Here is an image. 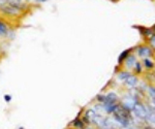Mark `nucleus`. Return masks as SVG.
Returning a JSON list of instances; mask_svg holds the SVG:
<instances>
[{
    "label": "nucleus",
    "instance_id": "ddd939ff",
    "mask_svg": "<svg viewBox=\"0 0 155 129\" xmlns=\"http://www.w3.org/2000/svg\"><path fill=\"white\" fill-rule=\"evenodd\" d=\"M19 129H24V128H22V127H20V128H19Z\"/></svg>",
    "mask_w": 155,
    "mask_h": 129
},
{
    "label": "nucleus",
    "instance_id": "9d476101",
    "mask_svg": "<svg viewBox=\"0 0 155 129\" xmlns=\"http://www.w3.org/2000/svg\"><path fill=\"white\" fill-rule=\"evenodd\" d=\"M80 123H81V121H79L78 119L76 121H74V125L78 126V127H82V126H83V124H80Z\"/></svg>",
    "mask_w": 155,
    "mask_h": 129
},
{
    "label": "nucleus",
    "instance_id": "7ed1b4c3",
    "mask_svg": "<svg viewBox=\"0 0 155 129\" xmlns=\"http://www.w3.org/2000/svg\"><path fill=\"white\" fill-rule=\"evenodd\" d=\"M1 11L7 15H16L19 12V8L14 5H12V4L9 3L8 5H5V4L1 5Z\"/></svg>",
    "mask_w": 155,
    "mask_h": 129
},
{
    "label": "nucleus",
    "instance_id": "1a4fd4ad",
    "mask_svg": "<svg viewBox=\"0 0 155 129\" xmlns=\"http://www.w3.org/2000/svg\"><path fill=\"white\" fill-rule=\"evenodd\" d=\"M150 44H151V46L155 49V35L151 36V39H150Z\"/></svg>",
    "mask_w": 155,
    "mask_h": 129
},
{
    "label": "nucleus",
    "instance_id": "0eeeda50",
    "mask_svg": "<svg viewBox=\"0 0 155 129\" xmlns=\"http://www.w3.org/2000/svg\"><path fill=\"white\" fill-rule=\"evenodd\" d=\"M134 62H136V59H134V57H130V58L127 60V66H129V67H130L131 64H134Z\"/></svg>",
    "mask_w": 155,
    "mask_h": 129
},
{
    "label": "nucleus",
    "instance_id": "20e7f679",
    "mask_svg": "<svg viewBox=\"0 0 155 129\" xmlns=\"http://www.w3.org/2000/svg\"><path fill=\"white\" fill-rule=\"evenodd\" d=\"M136 101L132 99V97H129V98H126L125 100L123 101V105H124V108H134V105H136Z\"/></svg>",
    "mask_w": 155,
    "mask_h": 129
},
{
    "label": "nucleus",
    "instance_id": "9b49d317",
    "mask_svg": "<svg viewBox=\"0 0 155 129\" xmlns=\"http://www.w3.org/2000/svg\"><path fill=\"white\" fill-rule=\"evenodd\" d=\"M4 98H5V101H11L12 96L11 95H5V96H4Z\"/></svg>",
    "mask_w": 155,
    "mask_h": 129
},
{
    "label": "nucleus",
    "instance_id": "f8f14e48",
    "mask_svg": "<svg viewBox=\"0 0 155 129\" xmlns=\"http://www.w3.org/2000/svg\"><path fill=\"white\" fill-rule=\"evenodd\" d=\"M37 2H46L47 0H36Z\"/></svg>",
    "mask_w": 155,
    "mask_h": 129
},
{
    "label": "nucleus",
    "instance_id": "f03ea898",
    "mask_svg": "<svg viewBox=\"0 0 155 129\" xmlns=\"http://www.w3.org/2000/svg\"><path fill=\"white\" fill-rule=\"evenodd\" d=\"M134 113L141 118H146L147 116H148V111H147L146 108L142 105H139V103H136V105H134Z\"/></svg>",
    "mask_w": 155,
    "mask_h": 129
},
{
    "label": "nucleus",
    "instance_id": "39448f33",
    "mask_svg": "<svg viewBox=\"0 0 155 129\" xmlns=\"http://www.w3.org/2000/svg\"><path fill=\"white\" fill-rule=\"evenodd\" d=\"M139 54L141 55V57L146 58V57H149L151 55V51H150L149 48H141L139 50Z\"/></svg>",
    "mask_w": 155,
    "mask_h": 129
},
{
    "label": "nucleus",
    "instance_id": "423d86ee",
    "mask_svg": "<svg viewBox=\"0 0 155 129\" xmlns=\"http://www.w3.org/2000/svg\"><path fill=\"white\" fill-rule=\"evenodd\" d=\"M7 32H8V29H7V26L4 23L0 22V35H6Z\"/></svg>",
    "mask_w": 155,
    "mask_h": 129
},
{
    "label": "nucleus",
    "instance_id": "6e6552de",
    "mask_svg": "<svg viewBox=\"0 0 155 129\" xmlns=\"http://www.w3.org/2000/svg\"><path fill=\"white\" fill-rule=\"evenodd\" d=\"M145 64H146L147 67H152V66H153V63H152L151 61H149L148 59H146V60H145Z\"/></svg>",
    "mask_w": 155,
    "mask_h": 129
},
{
    "label": "nucleus",
    "instance_id": "f257e3e1",
    "mask_svg": "<svg viewBox=\"0 0 155 129\" xmlns=\"http://www.w3.org/2000/svg\"><path fill=\"white\" fill-rule=\"evenodd\" d=\"M119 78L121 79V80H123L125 82V84H127V85L130 87H134L137 84V79L134 76H131V74H129V73H122L119 76Z\"/></svg>",
    "mask_w": 155,
    "mask_h": 129
}]
</instances>
